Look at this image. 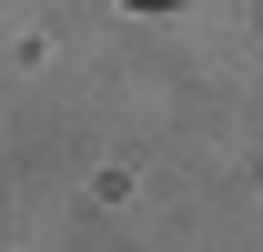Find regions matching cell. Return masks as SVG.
Segmentation results:
<instances>
[{
	"label": "cell",
	"instance_id": "obj_1",
	"mask_svg": "<svg viewBox=\"0 0 263 252\" xmlns=\"http://www.w3.org/2000/svg\"><path fill=\"white\" fill-rule=\"evenodd\" d=\"M142 10H162V0H142Z\"/></svg>",
	"mask_w": 263,
	"mask_h": 252
}]
</instances>
